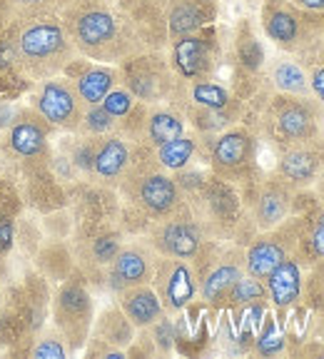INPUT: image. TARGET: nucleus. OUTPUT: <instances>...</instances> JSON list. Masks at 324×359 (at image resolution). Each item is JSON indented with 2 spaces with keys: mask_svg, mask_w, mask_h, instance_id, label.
<instances>
[{
  "mask_svg": "<svg viewBox=\"0 0 324 359\" xmlns=\"http://www.w3.org/2000/svg\"><path fill=\"white\" fill-rule=\"evenodd\" d=\"M65 30L80 57L123 62L135 53L152 50L140 22L110 0H73L60 8Z\"/></svg>",
  "mask_w": 324,
  "mask_h": 359,
  "instance_id": "nucleus-1",
  "label": "nucleus"
},
{
  "mask_svg": "<svg viewBox=\"0 0 324 359\" xmlns=\"http://www.w3.org/2000/svg\"><path fill=\"white\" fill-rule=\"evenodd\" d=\"M6 35H11L8 45H11L13 65L35 83L60 75L67 62L78 57V50L58 11L13 20Z\"/></svg>",
  "mask_w": 324,
  "mask_h": 359,
  "instance_id": "nucleus-2",
  "label": "nucleus"
},
{
  "mask_svg": "<svg viewBox=\"0 0 324 359\" xmlns=\"http://www.w3.org/2000/svg\"><path fill=\"white\" fill-rule=\"evenodd\" d=\"M259 125L277 150L324 140V105L312 95H287L272 90L264 100Z\"/></svg>",
  "mask_w": 324,
  "mask_h": 359,
  "instance_id": "nucleus-3",
  "label": "nucleus"
},
{
  "mask_svg": "<svg viewBox=\"0 0 324 359\" xmlns=\"http://www.w3.org/2000/svg\"><path fill=\"white\" fill-rule=\"evenodd\" d=\"M142 152H145V157H140V145H137L133 165L120 180V187H123L130 205L135 210H140L150 222H155V219L175 212L184 202V195L173 175L155 163L152 147L142 145Z\"/></svg>",
  "mask_w": 324,
  "mask_h": 359,
  "instance_id": "nucleus-4",
  "label": "nucleus"
},
{
  "mask_svg": "<svg viewBox=\"0 0 324 359\" xmlns=\"http://www.w3.org/2000/svg\"><path fill=\"white\" fill-rule=\"evenodd\" d=\"M118 70L120 85H125L145 105H157V102L177 105L180 100L184 102L187 83L177 78L170 60H165L160 50L135 53V55L125 57L123 62H118Z\"/></svg>",
  "mask_w": 324,
  "mask_h": 359,
  "instance_id": "nucleus-5",
  "label": "nucleus"
},
{
  "mask_svg": "<svg viewBox=\"0 0 324 359\" xmlns=\"http://www.w3.org/2000/svg\"><path fill=\"white\" fill-rule=\"evenodd\" d=\"M259 18L264 35L287 55H302L324 40V11H304L290 0H264Z\"/></svg>",
  "mask_w": 324,
  "mask_h": 359,
  "instance_id": "nucleus-6",
  "label": "nucleus"
},
{
  "mask_svg": "<svg viewBox=\"0 0 324 359\" xmlns=\"http://www.w3.org/2000/svg\"><path fill=\"white\" fill-rule=\"evenodd\" d=\"M147 242L160 257H177L192 262L205 247L207 237L202 232L200 222L195 219V215H192L187 200H184L175 212L150 222Z\"/></svg>",
  "mask_w": 324,
  "mask_h": 359,
  "instance_id": "nucleus-7",
  "label": "nucleus"
},
{
  "mask_svg": "<svg viewBox=\"0 0 324 359\" xmlns=\"http://www.w3.org/2000/svg\"><path fill=\"white\" fill-rule=\"evenodd\" d=\"M304 224H307V212L304 215H292L282 224L272 227L267 232L252 237V242L245 250V272L257 280L272 272L282 259H287L290 255L297 252L299 237H302Z\"/></svg>",
  "mask_w": 324,
  "mask_h": 359,
  "instance_id": "nucleus-8",
  "label": "nucleus"
},
{
  "mask_svg": "<svg viewBox=\"0 0 324 359\" xmlns=\"http://www.w3.org/2000/svg\"><path fill=\"white\" fill-rule=\"evenodd\" d=\"M255 157H257V137L250 128L232 125L215 135L207 163L215 177L224 182H242L255 177Z\"/></svg>",
  "mask_w": 324,
  "mask_h": 359,
  "instance_id": "nucleus-9",
  "label": "nucleus"
},
{
  "mask_svg": "<svg viewBox=\"0 0 324 359\" xmlns=\"http://www.w3.org/2000/svg\"><path fill=\"white\" fill-rule=\"evenodd\" d=\"M307 192V190H304ZM304 192L292 190L290 185H285L282 180H277L272 175L269 180H259V182H252L250 190H247L245 208L250 215V222L255 227V232H267L277 224H282L292 215H304L299 210L302 205Z\"/></svg>",
  "mask_w": 324,
  "mask_h": 359,
  "instance_id": "nucleus-10",
  "label": "nucleus"
},
{
  "mask_svg": "<svg viewBox=\"0 0 324 359\" xmlns=\"http://www.w3.org/2000/svg\"><path fill=\"white\" fill-rule=\"evenodd\" d=\"M212 255L205 259V255H197L192 259V267L197 272V294L210 307H222L229 290L245 275V250L242 247H210Z\"/></svg>",
  "mask_w": 324,
  "mask_h": 359,
  "instance_id": "nucleus-11",
  "label": "nucleus"
},
{
  "mask_svg": "<svg viewBox=\"0 0 324 359\" xmlns=\"http://www.w3.org/2000/svg\"><path fill=\"white\" fill-rule=\"evenodd\" d=\"M187 205H190L195 219L200 222L205 237L227 235L240 222V197L229 187V182L215 177V175L212 180H205V185L200 190L192 192Z\"/></svg>",
  "mask_w": 324,
  "mask_h": 359,
  "instance_id": "nucleus-12",
  "label": "nucleus"
},
{
  "mask_svg": "<svg viewBox=\"0 0 324 359\" xmlns=\"http://www.w3.org/2000/svg\"><path fill=\"white\" fill-rule=\"evenodd\" d=\"M220 62V43L212 28H200L195 33L170 40V65L184 83L212 78Z\"/></svg>",
  "mask_w": 324,
  "mask_h": 359,
  "instance_id": "nucleus-13",
  "label": "nucleus"
},
{
  "mask_svg": "<svg viewBox=\"0 0 324 359\" xmlns=\"http://www.w3.org/2000/svg\"><path fill=\"white\" fill-rule=\"evenodd\" d=\"M35 112L50 128L78 133L80 123H83L85 102L75 93L73 80L55 75V78L40 83L38 95H35Z\"/></svg>",
  "mask_w": 324,
  "mask_h": 359,
  "instance_id": "nucleus-14",
  "label": "nucleus"
},
{
  "mask_svg": "<svg viewBox=\"0 0 324 359\" xmlns=\"http://www.w3.org/2000/svg\"><path fill=\"white\" fill-rule=\"evenodd\" d=\"M152 287L168 314H180L187 309L197 297V272L190 259L157 257Z\"/></svg>",
  "mask_w": 324,
  "mask_h": 359,
  "instance_id": "nucleus-15",
  "label": "nucleus"
},
{
  "mask_svg": "<svg viewBox=\"0 0 324 359\" xmlns=\"http://www.w3.org/2000/svg\"><path fill=\"white\" fill-rule=\"evenodd\" d=\"M157 257L150 242H130L120 247L110 264H107V287L115 294L135 285H150L155 275Z\"/></svg>",
  "mask_w": 324,
  "mask_h": 359,
  "instance_id": "nucleus-16",
  "label": "nucleus"
},
{
  "mask_svg": "<svg viewBox=\"0 0 324 359\" xmlns=\"http://www.w3.org/2000/svg\"><path fill=\"white\" fill-rule=\"evenodd\" d=\"M324 168V140L302 142V145H292L287 150H280L277 157V168L274 177L282 180L292 190L304 192L314 185Z\"/></svg>",
  "mask_w": 324,
  "mask_h": 359,
  "instance_id": "nucleus-17",
  "label": "nucleus"
},
{
  "mask_svg": "<svg viewBox=\"0 0 324 359\" xmlns=\"http://www.w3.org/2000/svg\"><path fill=\"white\" fill-rule=\"evenodd\" d=\"M62 73H67V78L73 80L75 93H78L85 105H100L102 97L120 83L118 67L110 65V62H105V65L102 62H90L88 57L85 60H78V57L70 60Z\"/></svg>",
  "mask_w": 324,
  "mask_h": 359,
  "instance_id": "nucleus-18",
  "label": "nucleus"
},
{
  "mask_svg": "<svg viewBox=\"0 0 324 359\" xmlns=\"http://www.w3.org/2000/svg\"><path fill=\"white\" fill-rule=\"evenodd\" d=\"M264 290H267V299L277 314L280 322H285V317L290 309H295L297 304H302V287H304V264L290 255L287 259H282L277 267L264 277Z\"/></svg>",
  "mask_w": 324,
  "mask_h": 359,
  "instance_id": "nucleus-19",
  "label": "nucleus"
},
{
  "mask_svg": "<svg viewBox=\"0 0 324 359\" xmlns=\"http://www.w3.org/2000/svg\"><path fill=\"white\" fill-rule=\"evenodd\" d=\"M135 150L137 145L130 142L125 135H100L95 142V157H93V177L102 180L105 185H120V180L133 165Z\"/></svg>",
  "mask_w": 324,
  "mask_h": 359,
  "instance_id": "nucleus-20",
  "label": "nucleus"
},
{
  "mask_svg": "<svg viewBox=\"0 0 324 359\" xmlns=\"http://www.w3.org/2000/svg\"><path fill=\"white\" fill-rule=\"evenodd\" d=\"M55 317L58 325L70 334L75 342H83L93 320V302L90 294L80 285H65L55 299Z\"/></svg>",
  "mask_w": 324,
  "mask_h": 359,
  "instance_id": "nucleus-21",
  "label": "nucleus"
},
{
  "mask_svg": "<svg viewBox=\"0 0 324 359\" xmlns=\"http://www.w3.org/2000/svg\"><path fill=\"white\" fill-rule=\"evenodd\" d=\"M215 135H200V133H182L180 137L162 142L160 147H152V157L162 170L168 172H177V170L190 168L192 160L202 152V147L210 155Z\"/></svg>",
  "mask_w": 324,
  "mask_h": 359,
  "instance_id": "nucleus-22",
  "label": "nucleus"
},
{
  "mask_svg": "<svg viewBox=\"0 0 324 359\" xmlns=\"http://www.w3.org/2000/svg\"><path fill=\"white\" fill-rule=\"evenodd\" d=\"M182 133H187V118H184L182 107L162 105V102L147 105L140 145L160 147L162 142L173 140V137H180Z\"/></svg>",
  "mask_w": 324,
  "mask_h": 359,
  "instance_id": "nucleus-23",
  "label": "nucleus"
},
{
  "mask_svg": "<svg viewBox=\"0 0 324 359\" xmlns=\"http://www.w3.org/2000/svg\"><path fill=\"white\" fill-rule=\"evenodd\" d=\"M48 128L50 125L38 112H20L8 128V147L20 157H38L48 147Z\"/></svg>",
  "mask_w": 324,
  "mask_h": 359,
  "instance_id": "nucleus-24",
  "label": "nucleus"
},
{
  "mask_svg": "<svg viewBox=\"0 0 324 359\" xmlns=\"http://www.w3.org/2000/svg\"><path fill=\"white\" fill-rule=\"evenodd\" d=\"M215 20V6H207L200 0H170L165 8V30L168 40L180 35L195 33Z\"/></svg>",
  "mask_w": 324,
  "mask_h": 359,
  "instance_id": "nucleus-25",
  "label": "nucleus"
},
{
  "mask_svg": "<svg viewBox=\"0 0 324 359\" xmlns=\"http://www.w3.org/2000/svg\"><path fill=\"white\" fill-rule=\"evenodd\" d=\"M118 307L123 309V314L135 330H145L157 317L165 314V307H162L152 285H135L118 292Z\"/></svg>",
  "mask_w": 324,
  "mask_h": 359,
  "instance_id": "nucleus-26",
  "label": "nucleus"
},
{
  "mask_svg": "<svg viewBox=\"0 0 324 359\" xmlns=\"http://www.w3.org/2000/svg\"><path fill=\"white\" fill-rule=\"evenodd\" d=\"M267 83L277 93H287V95H312L309 93V80L304 73L302 62L295 55H282L274 57L269 62L267 70Z\"/></svg>",
  "mask_w": 324,
  "mask_h": 359,
  "instance_id": "nucleus-27",
  "label": "nucleus"
},
{
  "mask_svg": "<svg viewBox=\"0 0 324 359\" xmlns=\"http://www.w3.org/2000/svg\"><path fill=\"white\" fill-rule=\"evenodd\" d=\"M184 105L210 107V110H242L240 100H237L224 85H220L217 80H212V78L187 83V90H184Z\"/></svg>",
  "mask_w": 324,
  "mask_h": 359,
  "instance_id": "nucleus-28",
  "label": "nucleus"
},
{
  "mask_svg": "<svg viewBox=\"0 0 324 359\" xmlns=\"http://www.w3.org/2000/svg\"><path fill=\"white\" fill-rule=\"evenodd\" d=\"M95 339L112 349L128 347V344L135 342V327L130 325V320L123 314V309L112 307V309H107L100 317V322H97Z\"/></svg>",
  "mask_w": 324,
  "mask_h": 359,
  "instance_id": "nucleus-29",
  "label": "nucleus"
},
{
  "mask_svg": "<svg viewBox=\"0 0 324 359\" xmlns=\"http://www.w3.org/2000/svg\"><path fill=\"white\" fill-rule=\"evenodd\" d=\"M182 112L200 135H220L222 130L232 128L242 115V110H210L197 105H182Z\"/></svg>",
  "mask_w": 324,
  "mask_h": 359,
  "instance_id": "nucleus-30",
  "label": "nucleus"
},
{
  "mask_svg": "<svg viewBox=\"0 0 324 359\" xmlns=\"http://www.w3.org/2000/svg\"><path fill=\"white\" fill-rule=\"evenodd\" d=\"M252 352L257 357H280L287 352V334L285 325L280 320H274V314H264L262 327L255 334V342H252Z\"/></svg>",
  "mask_w": 324,
  "mask_h": 359,
  "instance_id": "nucleus-31",
  "label": "nucleus"
},
{
  "mask_svg": "<svg viewBox=\"0 0 324 359\" xmlns=\"http://www.w3.org/2000/svg\"><path fill=\"white\" fill-rule=\"evenodd\" d=\"M235 53H237V62L245 73L255 75L262 70L264 65V48L255 35H252L250 25L242 22L240 33H237V43H235Z\"/></svg>",
  "mask_w": 324,
  "mask_h": 359,
  "instance_id": "nucleus-32",
  "label": "nucleus"
},
{
  "mask_svg": "<svg viewBox=\"0 0 324 359\" xmlns=\"http://www.w3.org/2000/svg\"><path fill=\"white\" fill-rule=\"evenodd\" d=\"M295 57L302 62L304 73H307L312 97L319 105H324V40H319L309 50H304L302 55H295Z\"/></svg>",
  "mask_w": 324,
  "mask_h": 359,
  "instance_id": "nucleus-33",
  "label": "nucleus"
},
{
  "mask_svg": "<svg viewBox=\"0 0 324 359\" xmlns=\"http://www.w3.org/2000/svg\"><path fill=\"white\" fill-rule=\"evenodd\" d=\"M295 257L304 264V269L317 262V259H324V222H314V219L307 217Z\"/></svg>",
  "mask_w": 324,
  "mask_h": 359,
  "instance_id": "nucleus-34",
  "label": "nucleus"
},
{
  "mask_svg": "<svg viewBox=\"0 0 324 359\" xmlns=\"http://www.w3.org/2000/svg\"><path fill=\"white\" fill-rule=\"evenodd\" d=\"M255 302H267V290H264L262 280H257V277H252L245 272V275L232 285L224 304H227V307L242 309V307H247V304H255Z\"/></svg>",
  "mask_w": 324,
  "mask_h": 359,
  "instance_id": "nucleus-35",
  "label": "nucleus"
},
{
  "mask_svg": "<svg viewBox=\"0 0 324 359\" xmlns=\"http://www.w3.org/2000/svg\"><path fill=\"white\" fill-rule=\"evenodd\" d=\"M147 334V342L152 344V352L155 354H170L177 342V330H175V322L170 320V314L165 312L162 317H157L150 327L142 330Z\"/></svg>",
  "mask_w": 324,
  "mask_h": 359,
  "instance_id": "nucleus-36",
  "label": "nucleus"
},
{
  "mask_svg": "<svg viewBox=\"0 0 324 359\" xmlns=\"http://www.w3.org/2000/svg\"><path fill=\"white\" fill-rule=\"evenodd\" d=\"M302 299L309 309L324 312V259H317V262L304 269Z\"/></svg>",
  "mask_w": 324,
  "mask_h": 359,
  "instance_id": "nucleus-37",
  "label": "nucleus"
},
{
  "mask_svg": "<svg viewBox=\"0 0 324 359\" xmlns=\"http://www.w3.org/2000/svg\"><path fill=\"white\" fill-rule=\"evenodd\" d=\"M80 135H90V137H100V135L118 133V120L112 118L110 112L102 105H85L83 123H80Z\"/></svg>",
  "mask_w": 324,
  "mask_h": 359,
  "instance_id": "nucleus-38",
  "label": "nucleus"
},
{
  "mask_svg": "<svg viewBox=\"0 0 324 359\" xmlns=\"http://www.w3.org/2000/svg\"><path fill=\"white\" fill-rule=\"evenodd\" d=\"M102 107H105L107 112H110L112 118L118 120H123V118H128L130 115V110H133L135 105H137V97L133 95V93H130L128 88H125V85H115V88L110 90V93H107L105 97H102V102H100Z\"/></svg>",
  "mask_w": 324,
  "mask_h": 359,
  "instance_id": "nucleus-39",
  "label": "nucleus"
},
{
  "mask_svg": "<svg viewBox=\"0 0 324 359\" xmlns=\"http://www.w3.org/2000/svg\"><path fill=\"white\" fill-rule=\"evenodd\" d=\"M95 142L97 137H90V135H83L80 140L73 142L70 147V165L75 170L85 175H93V157H95Z\"/></svg>",
  "mask_w": 324,
  "mask_h": 359,
  "instance_id": "nucleus-40",
  "label": "nucleus"
},
{
  "mask_svg": "<svg viewBox=\"0 0 324 359\" xmlns=\"http://www.w3.org/2000/svg\"><path fill=\"white\" fill-rule=\"evenodd\" d=\"M13 20H22V18L43 15V13L58 11L55 0H8Z\"/></svg>",
  "mask_w": 324,
  "mask_h": 359,
  "instance_id": "nucleus-41",
  "label": "nucleus"
},
{
  "mask_svg": "<svg viewBox=\"0 0 324 359\" xmlns=\"http://www.w3.org/2000/svg\"><path fill=\"white\" fill-rule=\"evenodd\" d=\"M120 247H123V242H120V235H100L93 240V245H90V255H93V259H95L97 264H110L112 259H115V255L120 252Z\"/></svg>",
  "mask_w": 324,
  "mask_h": 359,
  "instance_id": "nucleus-42",
  "label": "nucleus"
},
{
  "mask_svg": "<svg viewBox=\"0 0 324 359\" xmlns=\"http://www.w3.org/2000/svg\"><path fill=\"white\" fill-rule=\"evenodd\" d=\"M65 354H67V349L62 347L60 339H55V337H45V339H40V342L33 347L30 357H35V359H62Z\"/></svg>",
  "mask_w": 324,
  "mask_h": 359,
  "instance_id": "nucleus-43",
  "label": "nucleus"
},
{
  "mask_svg": "<svg viewBox=\"0 0 324 359\" xmlns=\"http://www.w3.org/2000/svg\"><path fill=\"white\" fill-rule=\"evenodd\" d=\"M13 237H15V222L8 215H0V255H6L13 247Z\"/></svg>",
  "mask_w": 324,
  "mask_h": 359,
  "instance_id": "nucleus-44",
  "label": "nucleus"
},
{
  "mask_svg": "<svg viewBox=\"0 0 324 359\" xmlns=\"http://www.w3.org/2000/svg\"><path fill=\"white\" fill-rule=\"evenodd\" d=\"M11 22H13V15H11V8H8V0H0V38L11 28Z\"/></svg>",
  "mask_w": 324,
  "mask_h": 359,
  "instance_id": "nucleus-45",
  "label": "nucleus"
},
{
  "mask_svg": "<svg viewBox=\"0 0 324 359\" xmlns=\"http://www.w3.org/2000/svg\"><path fill=\"white\" fill-rule=\"evenodd\" d=\"M295 6L304 8V11H312V13H322L324 11V0H290Z\"/></svg>",
  "mask_w": 324,
  "mask_h": 359,
  "instance_id": "nucleus-46",
  "label": "nucleus"
},
{
  "mask_svg": "<svg viewBox=\"0 0 324 359\" xmlns=\"http://www.w3.org/2000/svg\"><path fill=\"white\" fill-rule=\"evenodd\" d=\"M15 115H18V112L13 110V107L0 105V128H11L13 120H15Z\"/></svg>",
  "mask_w": 324,
  "mask_h": 359,
  "instance_id": "nucleus-47",
  "label": "nucleus"
},
{
  "mask_svg": "<svg viewBox=\"0 0 324 359\" xmlns=\"http://www.w3.org/2000/svg\"><path fill=\"white\" fill-rule=\"evenodd\" d=\"M307 217H309V219H314V222H324V202H317V200H314V205L309 208Z\"/></svg>",
  "mask_w": 324,
  "mask_h": 359,
  "instance_id": "nucleus-48",
  "label": "nucleus"
},
{
  "mask_svg": "<svg viewBox=\"0 0 324 359\" xmlns=\"http://www.w3.org/2000/svg\"><path fill=\"white\" fill-rule=\"evenodd\" d=\"M314 197H317V202H324V168H322V172H319V177L314 180Z\"/></svg>",
  "mask_w": 324,
  "mask_h": 359,
  "instance_id": "nucleus-49",
  "label": "nucleus"
},
{
  "mask_svg": "<svg viewBox=\"0 0 324 359\" xmlns=\"http://www.w3.org/2000/svg\"><path fill=\"white\" fill-rule=\"evenodd\" d=\"M67 3H73V0H55V6H58V8H62V6H67Z\"/></svg>",
  "mask_w": 324,
  "mask_h": 359,
  "instance_id": "nucleus-50",
  "label": "nucleus"
},
{
  "mask_svg": "<svg viewBox=\"0 0 324 359\" xmlns=\"http://www.w3.org/2000/svg\"><path fill=\"white\" fill-rule=\"evenodd\" d=\"M200 3H207V6H215V3H217V0H200Z\"/></svg>",
  "mask_w": 324,
  "mask_h": 359,
  "instance_id": "nucleus-51",
  "label": "nucleus"
}]
</instances>
